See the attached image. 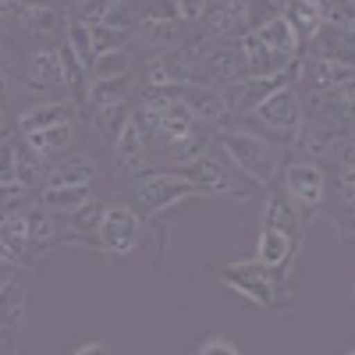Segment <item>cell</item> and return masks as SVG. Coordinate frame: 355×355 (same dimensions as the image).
<instances>
[{"instance_id":"1","label":"cell","mask_w":355,"mask_h":355,"mask_svg":"<svg viewBox=\"0 0 355 355\" xmlns=\"http://www.w3.org/2000/svg\"><path fill=\"white\" fill-rule=\"evenodd\" d=\"M214 150L256 189H277V178L288 164V146L245 125H224L214 132Z\"/></svg>"},{"instance_id":"2","label":"cell","mask_w":355,"mask_h":355,"mask_svg":"<svg viewBox=\"0 0 355 355\" xmlns=\"http://www.w3.org/2000/svg\"><path fill=\"white\" fill-rule=\"evenodd\" d=\"M327 189H331L327 167H320L313 160L288 157V164H284V171L277 178V192L291 202V210L299 214L302 224H309L323 210V202H327Z\"/></svg>"},{"instance_id":"3","label":"cell","mask_w":355,"mask_h":355,"mask_svg":"<svg viewBox=\"0 0 355 355\" xmlns=\"http://www.w3.org/2000/svg\"><path fill=\"white\" fill-rule=\"evenodd\" d=\"M182 174L192 182V189L199 192V199H231V202H245V199H252V189H256V185H249L245 178L214 150V146H210V150H206L199 160H192Z\"/></svg>"},{"instance_id":"4","label":"cell","mask_w":355,"mask_h":355,"mask_svg":"<svg viewBox=\"0 0 355 355\" xmlns=\"http://www.w3.org/2000/svg\"><path fill=\"white\" fill-rule=\"evenodd\" d=\"M132 192L150 220H160L164 214H171L185 199H199V192L192 189V182L182 171H146L132 182Z\"/></svg>"},{"instance_id":"5","label":"cell","mask_w":355,"mask_h":355,"mask_svg":"<svg viewBox=\"0 0 355 355\" xmlns=\"http://www.w3.org/2000/svg\"><path fill=\"white\" fill-rule=\"evenodd\" d=\"M28 302H33V270L21 266L0 284V352L18 355L21 334L28 327Z\"/></svg>"},{"instance_id":"6","label":"cell","mask_w":355,"mask_h":355,"mask_svg":"<svg viewBox=\"0 0 355 355\" xmlns=\"http://www.w3.org/2000/svg\"><path fill=\"white\" fill-rule=\"evenodd\" d=\"M142 239V214L128 202H103V217L96 227V249L107 259H128Z\"/></svg>"},{"instance_id":"7","label":"cell","mask_w":355,"mask_h":355,"mask_svg":"<svg viewBox=\"0 0 355 355\" xmlns=\"http://www.w3.org/2000/svg\"><path fill=\"white\" fill-rule=\"evenodd\" d=\"M220 284L234 291L242 302L256 309H274L277 306V277L266 274L256 259H234L220 266Z\"/></svg>"},{"instance_id":"8","label":"cell","mask_w":355,"mask_h":355,"mask_svg":"<svg viewBox=\"0 0 355 355\" xmlns=\"http://www.w3.org/2000/svg\"><path fill=\"white\" fill-rule=\"evenodd\" d=\"M252 121L256 125H263L266 132H274V135H281V142L288 146V139L302 128V121H306V110H302V93L295 89V78L291 82H284L277 93H270L259 107H256V114H252Z\"/></svg>"},{"instance_id":"9","label":"cell","mask_w":355,"mask_h":355,"mask_svg":"<svg viewBox=\"0 0 355 355\" xmlns=\"http://www.w3.org/2000/svg\"><path fill=\"white\" fill-rule=\"evenodd\" d=\"M135 43L153 53L182 50V25L174 21L171 4H142L135 15Z\"/></svg>"},{"instance_id":"10","label":"cell","mask_w":355,"mask_h":355,"mask_svg":"<svg viewBox=\"0 0 355 355\" xmlns=\"http://www.w3.org/2000/svg\"><path fill=\"white\" fill-rule=\"evenodd\" d=\"M295 78V68L284 71V75H274V78H239V82H231V85H220V96H224V107H227V121L231 125H242L245 117L256 114V107L277 93V89L284 82Z\"/></svg>"},{"instance_id":"11","label":"cell","mask_w":355,"mask_h":355,"mask_svg":"<svg viewBox=\"0 0 355 355\" xmlns=\"http://www.w3.org/2000/svg\"><path fill=\"white\" fill-rule=\"evenodd\" d=\"M150 139H146L142 125L135 121V114H128L121 128H117L114 135V171L128 178V182H135L139 174L150 171Z\"/></svg>"},{"instance_id":"12","label":"cell","mask_w":355,"mask_h":355,"mask_svg":"<svg viewBox=\"0 0 355 355\" xmlns=\"http://www.w3.org/2000/svg\"><path fill=\"white\" fill-rule=\"evenodd\" d=\"M142 82L146 89H160V93H178L189 82H196L189 50H174V53H153L142 68Z\"/></svg>"},{"instance_id":"13","label":"cell","mask_w":355,"mask_h":355,"mask_svg":"<svg viewBox=\"0 0 355 355\" xmlns=\"http://www.w3.org/2000/svg\"><path fill=\"white\" fill-rule=\"evenodd\" d=\"M355 68L345 61H313V57H299L295 61V89L306 93H334L341 85H352Z\"/></svg>"},{"instance_id":"14","label":"cell","mask_w":355,"mask_h":355,"mask_svg":"<svg viewBox=\"0 0 355 355\" xmlns=\"http://www.w3.org/2000/svg\"><path fill=\"white\" fill-rule=\"evenodd\" d=\"M341 139H348V135H341V132H334L327 125H316V121H302V128L288 139V157L313 160V164L323 167L327 160H334Z\"/></svg>"},{"instance_id":"15","label":"cell","mask_w":355,"mask_h":355,"mask_svg":"<svg viewBox=\"0 0 355 355\" xmlns=\"http://www.w3.org/2000/svg\"><path fill=\"white\" fill-rule=\"evenodd\" d=\"M25 89H33V93H71L57 46H36L25 57Z\"/></svg>"},{"instance_id":"16","label":"cell","mask_w":355,"mask_h":355,"mask_svg":"<svg viewBox=\"0 0 355 355\" xmlns=\"http://www.w3.org/2000/svg\"><path fill=\"white\" fill-rule=\"evenodd\" d=\"M178 96H182V107L189 110L192 125H210V128H224L231 125L227 121V107H224V96L217 85H206V82H189L185 89H178Z\"/></svg>"},{"instance_id":"17","label":"cell","mask_w":355,"mask_h":355,"mask_svg":"<svg viewBox=\"0 0 355 355\" xmlns=\"http://www.w3.org/2000/svg\"><path fill=\"white\" fill-rule=\"evenodd\" d=\"M295 256H299V242H295V239H288V234H281V231L259 227L256 256H252V259L263 266L266 274H274L277 281H288V270H291Z\"/></svg>"},{"instance_id":"18","label":"cell","mask_w":355,"mask_h":355,"mask_svg":"<svg viewBox=\"0 0 355 355\" xmlns=\"http://www.w3.org/2000/svg\"><path fill=\"white\" fill-rule=\"evenodd\" d=\"M18 21L40 46H57V36H61L64 25H68L64 8H53V4H21Z\"/></svg>"},{"instance_id":"19","label":"cell","mask_w":355,"mask_h":355,"mask_svg":"<svg viewBox=\"0 0 355 355\" xmlns=\"http://www.w3.org/2000/svg\"><path fill=\"white\" fill-rule=\"evenodd\" d=\"M96 160L89 157V153H78V157H64L61 164H50L46 171V182L40 192H53V189H93L96 182Z\"/></svg>"},{"instance_id":"20","label":"cell","mask_w":355,"mask_h":355,"mask_svg":"<svg viewBox=\"0 0 355 355\" xmlns=\"http://www.w3.org/2000/svg\"><path fill=\"white\" fill-rule=\"evenodd\" d=\"M249 33L270 50V53H277V57H299V40H295V33H291V25H288V18L281 15V8H274L266 18H259L256 25H249Z\"/></svg>"},{"instance_id":"21","label":"cell","mask_w":355,"mask_h":355,"mask_svg":"<svg viewBox=\"0 0 355 355\" xmlns=\"http://www.w3.org/2000/svg\"><path fill=\"white\" fill-rule=\"evenodd\" d=\"M64 121H78L75 117V103L68 96L61 100H46V103H36L18 114V135H36V132H46L53 125H64Z\"/></svg>"},{"instance_id":"22","label":"cell","mask_w":355,"mask_h":355,"mask_svg":"<svg viewBox=\"0 0 355 355\" xmlns=\"http://www.w3.org/2000/svg\"><path fill=\"white\" fill-rule=\"evenodd\" d=\"M75 139H78V121H64V125H53V128H46V132L25 135L21 142L50 164V160H57V157H64L71 146H75Z\"/></svg>"},{"instance_id":"23","label":"cell","mask_w":355,"mask_h":355,"mask_svg":"<svg viewBox=\"0 0 355 355\" xmlns=\"http://www.w3.org/2000/svg\"><path fill=\"white\" fill-rule=\"evenodd\" d=\"M281 15L288 18L295 40H299V50L323 28V0H291V4L281 8Z\"/></svg>"},{"instance_id":"24","label":"cell","mask_w":355,"mask_h":355,"mask_svg":"<svg viewBox=\"0 0 355 355\" xmlns=\"http://www.w3.org/2000/svg\"><path fill=\"white\" fill-rule=\"evenodd\" d=\"M263 227L266 231H281V234H288V239H295V242H299V234H302L299 214L291 210V202L277 189H266V199H263Z\"/></svg>"},{"instance_id":"25","label":"cell","mask_w":355,"mask_h":355,"mask_svg":"<svg viewBox=\"0 0 355 355\" xmlns=\"http://www.w3.org/2000/svg\"><path fill=\"white\" fill-rule=\"evenodd\" d=\"M100 217H103V202L93 196L85 199L75 214L64 217V231H68V245L71 242H82V245H93L96 249V227H100Z\"/></svg>"},{"instance_id":"26","label":"cell","mask_w":355,"mask_h":355,"mask_svg":"<svg viewBox=\"0 0 355 355\" xmlns=\"http://www.w3.org/2000/svg\"><path fill=\"white\" fill-rule=\"evenodd\" d=\"M46 171H50V164L40 153L28 150L21 139H15V182L28 192H40L46 182Z\"/></svg>"},{"instance_id":"27","label":"cell","mask_w":355,"mask_h":355,"mask_svg":"<svg viewBox=\"0 0 355 355\" xmlns=\"http://www.w3.org/2000/svg\"><path fill=\"white\" fill-rule=\"evenodd\" d=\"M214 146V135L210 132H192V135H185V139H178V142H171V146H164V160L167 164H174V171H185L192 160H199L206 150Z\"/></svg>"},{"instance_id":"28","label":"cell","mask_w":355,"mask_h":355,"mask_svg":"<svg viewBox=\"0 0 355 355\" xmlns=\"http://www.w3.org/2000/svg\"><path fill=\"white\" fill-rule=\"evenodd\" d=\"M89 43H93V57L114 53V50H128V46L135 43V28L110 25V21H96V25H89Z\"/></svg>"},{"instance_id":"29","label":"cell","mask_w":355,"mask_h":355,"mask_svg":"<svg viewBox=\"0 0 355 355\" xmlns=\"http://www.w3.org/2000/svg\"><path fill=\"white\" fill-rule=\"evenodd\" d=\"M135 57L132 50H114V53H100L89 64V82H117V78H132Z\"/></svg>"},{"instance_id":"30","label":"cell","mask_w":355,"mask_h":355,"mask_svg":"<svg viewBox=\"0 0 355 355\" xmlns=\"http://www.w3.org/2000/svg\"><path fill=\"white\" fill-rule=\"evenodd\" d=\"M85 199H93V189H53V192H40V202L46 206L50 214H57V217L75 214Z\"/></svg>"},{"instance_id":"31","label":"cell","mask_w":355,"mask_h":355,"mask_svg":"<svg viewBox=\"0 0 355 355\" xmlns=\"http://www.w3.org/2000/svg\"><path fill=\"white\" fill-rule=\"evenodd\" d=\"M189 355H242V348L234 345L227 334H206Z\"/></svg>"},{"instance_id":"32","label":"cell","mask_w":355,"mask_h":355,"mask_svg":"<svg viewBox=\"0 0 355 355\" xmlns=\"http://www.w3.org/2000/svg\"><path fill=\"white\" fill-rule=\"evenodd\" d=\"M0 185H18L15 182V135L0 139Z\"/></svg>"},{"instance_id":"33","label":"cell","mask_w":355,"mask_h":355,"mask_svg":"<svg viewBox=\"0 0 355 355\" xmlns=\"http://www.w3.org/2000/svg\"><path fill=\"white\" fill-rule=\"evenodd\" d=\"M334 192H338V202L345 206V214L352 217V202H355V171H338Z\"/></svg>"},{"instance_id":"34","label":"cell","mask_w":355,"mask_h":355,"mask_svg":"<svg viewBox=\"0 0 355 355\" xmlns=\"http://www.w3.org/2000/svg\"><path fill=\"white\" fill-rule=\"evenodd\" d=\"M8 107H11V71H8L4 50H0V110L8 114Z\"/></svg>"},{"instance_id":"35","label":"cell","mask_w":355,"mask_h":355,"mask_svg":"<svg viewBox=\"0 0 355 355\" xmlns=\"http://www.w3.org/2000/svg\"><path fill=\"white\" fill-rule=\"evenodd\" d=\"M71 355H110V348H107L103 341H85V345H78Z\"/></svg>"},{"instance_id":"36","label":"cell","mask_w":355,"mask_h":355,"mask_svg":"<svg viewBox=\"0 0 355 355\" xmlns=\"http://www.w3.org/2000/svg\"><path fill=\"white\" fill-rule=\"evenodd\" d=\"M18 8L21 4H0V25H4V18H11V15L18 18Z\"/></svg>"},{"instance_id":"37","label":"cell","mask_w":355,"mask_h":355,"mask_svg":"<svg viewBox=\"0 0 355 355\" xmlns=\"http://www.w3.org/2000/svg\"><path fill=\"white\" fill-rule=\"evenodd\" d=\"M11 132H8V114L4 110H0V139H8Z\"/></svg>"},{"instance_id":"38","label":"cell","mask_w":355,"mask_h":355,"mask_svg":"<svg viewBox=\"0 0 355 355\" xmlns=\"http://www.w3.org/2000/svg\"><path fill=\"white\" fill-rule=\"evenodd\" d=\"M341 355H355V352H352V348H345V352H341Z\"/></svg>"},{"instance_id":"39","label":"cell","mask_w":355,"mask_h":355,"mask_svg":"<svg viewBox=\"0 0 355 355\" xmlns=\"http://www.w3.org/2000/svg\"><path fill=\"white\" fill-rule=\"evenodd\" d=\"M0 355H4V352H0Z\"/></svg>"}]
</instances>
